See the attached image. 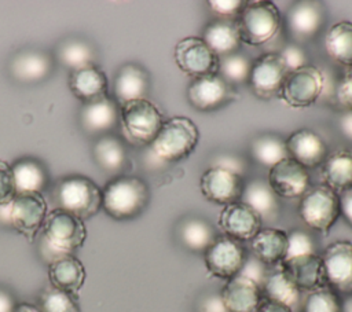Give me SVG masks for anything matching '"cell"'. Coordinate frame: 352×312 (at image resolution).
Returning a JSON list of instances; mask_svg holds the SVG:
<instances>
[{
  "instance_id": "53",
  "label": "cell",
  "mask_w": 352,
  "mask_h": 312,
  "mask_svg": "<svg viewBox=\"0 0 352 312\" xmlns=\"http://www.w3.org/2000/svg\"><path fill=\"white\" fill-rule=\"evenodd\" d=\"M14 312H40L37 305H33L30 302H21L16 305Z\"/></svg>"
},
{
  "instance_id": "18",
  "label": "cell",
  "mask_w": 352,
  "mask_h": 312,
  "mask_svg": "<svg viewBox=\"0 0 352 312\" xmlns=\"http://www.w3.org/2000/svg\"><path fill=\"white\" fill-rule=\"evenodd\" d=\"M324 23V7L319 1H294L286 12L290 36L297 41L314 38Z\"/></svg>"
},
{
  "instance_id": "37",
  "label": "cell",
  "mask_w": 352,
  "mask_h": 312,
  "mask_svg": "<svg viewBox=\"0 0 352 312\" xmlns=\"http://www.w3.org/2000/svg\"><path fill=\"white\" fill-rule=\"evenodd\" d=\"M250 155L257 164L268 169L289 157L285 139L275 133H263L254 137L250 143Z\"/></svg>"
},
{
  "instance_id": "26",
  "label": "cell",
  "mask_w": 352,
  "mask_h": 312,
  "mask_svg": "<svg viewBox=\"0 0 352 312\" xmlns=\"http://www.w3.org/2000/svg\"><path fill=\"white\" fill-rule=\"evenodd\" d=\"M250 250L267 267L280 264L287 254V232L279 228H261L250 241Z\"/></svg>"
},
{
  "instance_id": "5",
  "label": "cell",
  "mask_w": 352,
  "mask_h": 312,
  "mask_svg": "<svg viewBox=\"0 0 352 312\" xmlns=\"http://www.w3.org/2000/svg\"><path fill=\"white\" fill-rule=\"evenodd\" d=\"M120 121L125 137L136 146L151 144L164 124L160 109L148 99H136L120 106Z\"/></svg>"
},
{
  "instance_id": "48",
  "label": "cell",
  "mask_w": 352,
  "mask_h": 312,
  "mask_svg": "<svg viewBox=\"0 0 352 312\" xmlns=\"http://www.w3.org/2000/svg\"><path fill=\"white\" fill-rule=\"evenodd\" d=\"M195 312H228L220 293H205L197 302Z\"/></svg>"
},
{
  "instance_id": "52",
  "label": "cell",
  "mask_w": 352,
  "mask_h": 312,
  "mask_svg": "<svg viewBox=\"0 0 352 312\" xmlns=\"http://www.w3.org/2000/svg\"><path fill=\"white\" fill-rule=\"evenodd\" d=\"M338 125L342 135L352 142V111H345L344 114H341L338 120Z\"/></svg>"
},
{
  "instance_id": "33",
  "label": "cell",
  "mask_w": 352,
  "mask_h": 312,
  "mask_svg": "<svg viewBox=\"0 0 352 312\" xmlns=\"http://www.w3.org/2000/svg\"><path fill=\"white\" fill-rule=\"evenodd\" d=\"M12 175L16 194H43L48 187V170L45 165L36 158H21L12 165Z\"/></svg>"
},
{
  "instance_id": "51",
  "label": "cell",
  "mask_w": 352,
  "mask_h": 312,
  "mask_svg": "<svg viewBox=\"0 0 352 312\" xmlns=\"http://www.w3.org/2000/svg\"><path fill=\"white\" fill-rule=\"evenodd\" d=\"M16 301L12 293L4 287H0V312H14Z\"/></svg>"
},
{
  "instance_id": "19",
  "label": "cell",
  "mask_w": 352,
  "mask_h": 312,
  "mask_svg": "<svg viewBox=\"0 0 352 312\" xmlns=\"http://www.w3.org/2000/svg\"><path fill=\"white\" fill-rule=\"evenodd\" d=\"M285 143L289 157L307 169L322 165L329 155L326 142L309 128H300L292 132L285 139Z\"/></svg>"
},
{
  "instance_id": "47",
  "label": "cell",
  "mask_w": 352,
  "mask_h": 312,
  "mask_svg": "<svg viewBox=\"0 0 352 312\" xmlns=\"http://www.w3.org/2000/svg\"><path fill=\"white\" fill-rule=\"evenodd\" d=\"M336 98L346 111H352V67H346L341 81L337 85Z\"/></svg>"
},
{
  "instance_id": "7",
  "label": "cell",
  "mask_w": 352,
  "mask_h": 312,
  "mask_svg": "<svg viewBox=\"0 0 352 312\" xmlns=\"http://www.w3.org/2000/svg\"><path fill=\"white\" fill-rule=\"evenodd\" d=\"M298 214L311 230L327 235L340 217L338 192L323 183L309 187L300 198Z\"/></svg>"
},
{
  "instance_id": "38",
  "label": "cell",
  "mask_w": 352,
  "mask_h": 312,
  "mask_svg": "<svg viewBox=\"0 0 352 312\" xmlns=\"http://www.w3.org/2000/svg\"><path fill=\"white\" fill-rule=\"evenodd\" d=\"M37 308L40 312H81L77 294L59 290L54 286L41 290Z\"/></svg>"
},
{
  "instance_id": "45",
  "label": "cell",
  "mask_w": 352,
  "mask_h": 312,
  "mask_svg": "<svg viewBox=\"0 0 352 312\" xmlns=\"http://www.w3.org/2000/svg\"><path fill=\"white\" fill-rule=\"evenodd\" d=\"M268 268L270 267H267L264 263H261L257 257H254L253 254H248L245 264L238 275L252 279L254 283H257L261 287L264 283V279L267 276Z\"/></svg>"
},
{
  "instance_id": "17",
  "label": "cell",
  "mask_w": 352,
  "mask_h": 312,
  "mask_svg": "<svg viewBox=\"0 0 352 312\" xmlns=\"http://www.w3.org/2000/svg\"><path fill=\"white\" fill-rule=\"evenodd\" d=\"M261 224L260 214L242 201L224 205L217 219L223 234L239 242L250 241L261 230Z\"/></svg>"
},
{
  "instance_id": "34",
  "label": "cell",
  "mask_w": 352,
  "mask_h": 312,
  "mask_svg": "<svg viewBox=\"0 0 352 312\" xmlns=\"http://www.w3.org/2000/svg\"><path fill=\"white\" fill-rule=\"evenodd\" d=\"M92 154L98 166L107 173H117L122 170L128 161L124 142L113 135L99 136L94 144Z\"/></svg>"
},
{
  "instance_id": "31",
  "label": "cell",
  "mask_w": 352,
  "mask_h": 312,
  "mask_svg": "<svg viewBox=\"0 0 352 312\" xmlns=\"http://www.w3.org/2000/svg\"><path fill=\"white\" fill-rule=\"evenodd\" d=\"M323 184L336 192L352 188V148H338L320 165Z\"/></svg>"
},
{
  "instance_id": "35",
  "label": "cell",
  "mask_w": 352,
  "mask_h": 312,
  "mask_svg": "<svg viewBox=\"0 0 352 312\" xmlns=\"http://www.w3.org/2000/svg\"><path fill=\"white\" fill-rule=\"evenodd\" d=\"M323 47L333 60L352 67V22L340 21L331 25L324 34Z\"/></svg>"
},
{
  "instance_id": "41",
  "label": "cell",
  "mask_w": 352,
  "mask_h": 312,
  "mask_svg": "<svg viewBox=\"0 0 352 312\" xmlns=\"http://www.w3.org/2000/svg\"><path fill=\"white\" fill-rule=\"evenodd\" d=\"M305 254H316V243L314 238L302 230H292L290 232H287L286 258H293Z\"/></svg>"
},
{
  "instance_id": "12",
  "label": "cell",
  "mask_w": 352,
  "mask_h": 312,
  "mask_svg": "<svg viewBox=\"0 0 352 312\" xmlns=\"http://www.w3.org/2000/svg\"><path fill=\"white\" fill-rule=\"evenodd\" d=\"M327 287L338 296H352V242L336 241L320 254Z\"/></svg>"
},
{
  "instance_id": "25",
  "label": "cell",
  "mask_w": 352,
  "mask_h": 312,
  "mask_svg": "<svg viewBox=\"0 0 352 312\" xmlns=\"http://www.w3.org/2000/svg\"><path fill=\"white\" fill-rule=\"evenodd\" d=\"M85 268L73 254H62L50 261L48 278L51 286L77 294L85 282Z\"/></svg>"
},
{
  "instance_id": "44",
  "label": "cell",
  "mask_w": 352,
  "mask_h": 312,
  "mask_svg": "<svg viewBox=\"0 0 352 312\" xmlns=\"http://www.w3.org/2000/svg\"><path fill=\"white\" fill-rule=\"evenodd\" d=\"M279 55L282 56L286 67L289 69V71H293V70H297L302 66H307L308 63V55L305 52V49L296 44V43H290L287 45H285L282 48V51L279 52Z\"/></svg>"
},
{
  "instance_id": "11",
  "label": "cell",
  "mask_w": 352,
  "mask_h": 312,
  "mask_svg": "<svg viewBox=\"0 0 352 312\" xmlns=\"http://www.w3.org/2000/svg\"><path fill=\"white\" fill-rule=\"evenodd\" d=\"M287 74L279 52H265L253 60L248 84L257 98L267 100L279 96Z\"/></svg>"
},
{
  "instance_id": "40",
  "label": "cell",
  "mask_w": 352,
  "mask_h": 312,
  "mask_svg": "<svg viewBox=\"0 0 352 312\" xmlns=\"http://www.w3.org/2000/svg\"><path fill=\"white\" fill-rule=\"evenodd\" d=\"M301 312H341V298L330 287L309 291L302 301Z\"/></svg>"
},
{
  "instance_id": "22",
  "label": "cell",
  "mask_w": 352,
  "mask_h": 312,
  "mask_svg": "<svg viewBox=\"0 0 352 312\" xmlns=\"http://www.w3.org/2000/svg\"><path fill=\"white\" fill-rule=\"evenodd\" d=\"M120 121V104L109 95L85 103L80 111L81 128L88 135H109V132L116 128Z\"/></svg>"
},
{
  "instance_id": "28",
  "label": "cell",
  "mask_w": 352,
  "mask_h": 312,
  "mask_svg": "<svg viewBox=\"0 0 352 312\" xmlns=\"http://www.w3.org/2000/svg\"><path fill=\"white\" fill-rule=\"evenodd\" d=\"M217 236L212 223L199 216H186L176 225V238L188 252L202 253Z\"/></svg>"
},
{
  "instance_id": "1",
  "label": "cell",
  "mask_w": 352,
  "mask_h": 312,
  "mask_svg": "<svg viewBox=\"0 0 352 312\" xmlns=\"http://www.w3.org/2000/svg\"><path fill=\"white\" fill-rule=\"evenodd\" d=\"M150 202V188L138 176L121 175L102 190V209L116 220H131L143 213Z\"/></svg>"
},
{
  "instance_id": "50",
  "label": "cell",
  "mask_w": 352,
  "mask_h": 312,
  "mask_svg": "<svg viewBox=\"0 0 352 312\" xmlns=\"http://www.w3.org/2000/svg\"><path fill=\"white\" fill-rule=\"evenodd\" d=\"M256 312H293V309L280 302H276V301L263 297Z\"/></svg>"
},
{
  "instance_id": "27",
  "label": "cell",
  "mask_w": 352,
  "mask_h": 312,
  "mask_svg": "<svg viewBox=\"0 0 352 312\" xmlns=\"http://www.w3.org/2000/svg\"><path fill=\"white\" fill-rule=\"evenodd\" d=\"M202 40L219 58L238 52L242 40L236 19L214 18L204 27Z\"/></svg>"
},
{
  "instance_id": "3",
  "label": "cell",
  "mask_w": 352,
  "mask_h": 312,
  "mask_svg": "<svg viewBox=\"0 0 352 312\" xmlns=\"http://www.w3.org/2000/svg\"><path fill=\"white\" fill-rule=\"evenodd\" d=\"M54 199L63 209L82 221L94 217L102 209V190L89 177L70 175L56 181Z\"/></svg>"
},
{
  "instance_id": "16",
  "label": "cell",
  "mask_w": 352,
  "mask_h": 312,
  "mask_svg": "<svg viewBox=\"0 0 352 312\" xmlns=\"http://www.w3.org/2000/svg\"><path fill=\"white\" fill-rule=\"evenodd\" d=\"M243 187L242 176L219 166H209L199 177L202 195L216 205L224 206L241 201Z\"/></svg>"
},
{
  "instance_id": "6",
  "label": "cell",
  "mask_w": 352,
  "mask_h": 312,
  "mask_svg": "<svg viewBox=\"0 0 352 312\" xmlns=\"http://www.w3.org/2000/svg\"><path fill=\"white\" fill-rule=\"evenodd\" d=\"M41 231L44 243L56 256L72 254L84 245L87 238L84 221L59 208L47 213Z\"/></svg>"
},
{
  "instance_id": "13",
  "label": "cell",
  "mask_w": 352,
  "mask_h": 312,
  "mask_svg": "<svg viewBox=\"0 0 352 312\" xmlns=\"http://www.w3.org/2000/svg\"><path fill=\"white\" fill-rule=\"evenodd\" d=\"M235 87L219 73L192 78L187 88L188 103L198 111H214L232 102L236 96Z\"/></svg>"
},
{
  "instance_id": "9",
  "label": "cell",
  "mask_w": 352,
  "mask_h": 312,
  "mask_svg": "<svg viewBox=\"0 0 352 312\" xmlns=\"http://www.w3.org/2000/svg\"><path fill=\"white\" fill-rule=\"evenodd\" d=\"M324 87V76L316 66L307 65L289 71L279 96L294 109L309 107L320 96Z\"/></svg>"
},
{
  "instance_id": "46",
  "label": "cell",
  "mask_w": 352,
  "mask_h": 312,
  "mask_svg": "<svg viewBox=\"0 0 352 312\" xmlns=\"http://www.w3.org/2000/svg\"><path fill=\"white\" fill-rule=\"evenodd\" d=\"M210 166H219L231 170L239 176H243L246 170V161L241 155L235 154H217L214 155Z\"/></svg>"
},
{
  "instance_id": "54",
  "label": "cell",
  "mask_w": 352,
  "mask_h": 312,
  "mask_svg": "<svg viewBox=\"0 0 352 312\" xmlns=\"http://www.w3.org/2000/svg\"><path fill=\"white\" fill-rule=\"evenodd\" d=\"M341 312H352V296H348L341 301Z\"/></svg>"
},
{
  "instance_id": "4",
  "label": "cell",
  "mask_w": 352,
  "mask_h": 312,
  "mask_svg": "<svg viewBox=\"0 0 352 312\" xmlns=\"http://www.w3.org/2000/svg\"><path fill=\"white\" fill-rule=\"evenodd\" d=\"M282 23L280 12L272 1H245L236 18L242 43L249 45H263L272 40Z\"/></svg>"
},
{
  "instance_id": "2",
  "label": "cell",
  "mask_w": 352,
  "mask_h": 312,
  "mask_svg": "<svg viewBox=\"0 0 352 312\" xmlns=\"http://www.w3.org/2000/svg\"><path fill=\"white\" fill-rule=\"evenodd\" d=\"M199 142L197 124L186 115H173L164 121L153 140L154 155L164 162H179L194 153Z\"/></svg>"
},
{
  "instance_id": "15",
  "label": "cell",
  "mask_w": 352,
  "mask_h": 312,
  "mask_svg": "<svg viewBox=\"0 0 352 312\" xmlns=\"http://www.w3.org/2000/svg\"><path fill=\"white\" fill-rule=\"evenodd\" d=\"M267 181L278 198H301L311 187V176L301 164L287 157L270 168Z\"/></svg>"
},
{
  "instance_id": "32",
  "label": "cell",
  "mask_w": 352,
  "mask_h": 312,
  "mask_svg": "<svg viewBox=\"0 0 352 312\" xmlns=\"http://www.w3.org/2000/svg\"><path fill=\"white\" fill-rule=\"evenodd\" d=\"M263 297L280 302L289 308H296L301 301V291L289 278L282 264L268 268L267 276L261 286Z\"/></svg>"
},
{
  "instance_id": "30",
  "label": "cell",
  "mask_w": 352,
  "mask_h": 312,
  "mask_svg": "<svg viewBox=\"0 0 352 312\" xmlns=\"http://www.w3.org/2000/svg\"><path fill=\"white\" fill-rule=\"evenodd\" d=\"M241 201L253 208L263 221L272 223L279 217L280 205L278 195L264 179H253L245 184Z\"/></svg>"
},
{
  "instance_id": "8",
  "label": "cell",
  "mask_w": 352,
  "mask_h": 312,
  "mask_svg": "<svg viewBox=\"0 0 352 312\" xmlns=\"http://www.w3.org/2000/svg\"><path fill=\"white\" fill-rule=\"evenodd\" d=\"M7 221L11 227L33 242L37 232L41 230L47 216V201L43 194H16L14 199L6 205Z\"/></svg>"
},
{
  "instance_id": "24",
  "label": "cell",
  "mask_w": 352,
  "mask_h": 312,
  "mask_svg": "<svg viewBox=\"0 0 352 312\" xmlns=\"http://www.w3.org/2000/svg\"><path fill=\"white\" fill-rule=\"evenodd\" d=\"M114 100L121 106L136 99H146L150 91V76L147 70L135 63L122 65L114 78Z\"/></svg>"
},
{
  "instance_id": "49",
  "label": "cell",
  "mask_w": 352,
  "mask_h": 312,
  "mask_svg": "<svg viewBox=\"0 0 352 312\" xmlns=\"http://www.w3.org/2000/svg\"><path fill=\"white\" fill-rule=\"evenodd\" d=\"M340 197V216L344 217L345 223L352 230V188L338 194Z\"/></svg>"
},
{
  "instance_id": "20",
  "label": "cell",
  "mask_w": 352,
  "mask_h": 312,
  "mask_svg": "<svg viewBox=\"0 0 352 312\" xmlns=\"http://www.w3.org/2000/svg\"><path fill=\"white\" fill-rule=\"evenodd\" d=\"M54 69L52 58L40 49L18 51L8 63L11 77L21 84H37L48 78Z\"/></svg>"
},
{
  "instance_id": "39",
  "label": "cell",
  "mask_w": 352,
  "mask_h": 312,
  "mask_svg": "<svg viewBox=\"0 0 352 312\" xmlns=\"http://www.w3.org/2000/svg\"><path fill=\"white\" fill-rule=\"evenodd\" d=\"M252 60L239 51L227 56L220 58L217 73L231 85L245 84L249 80L252 70Z\"/></svg>"
},
{
  "instance_id": "21",
  "label": "cell",
  "mask_w": 352,
  "mask_h": 312,
  "mask_svg": "<svg viewBox=\"0 0 352 312\" xmlns=\"http://www.w3.org/2000/svg\"><path fill=\"white\" fill-rule=\"evenodd\" d=\"M280 264L301 293H309L322 287H327L323 263L318 253L286 258Z\"/></svg>"
},
{
  "instance_id": "43",
  "label": "cell",
  "mask_w": 352,
  "mask_h": 312,
  "mask_svg": "<svg viewBox=\"0 0 352 312\" xmlns=\"http://www.w3.org/2000/svg\"><path fill=\"white\" fill-rule=\"evenodd\" d=\"M208 5L216 18L236 19L245 5V1H242V0H210V1H208Z\"/></svg>"
},
{
  "instance_id": "14",
  "label": "cell",
  "mask_w": 352,
  "mask_h": 312,
  "mask_svg": "<svg viewBox=\"0 0 352 312\" xmlns=\"http://www.w3.org/2000/svg\"><path fill=\"white\" fill-rule=\"evenodd\" d=\"M177 67L192 78L217 73L220 58L206 45L202 37H184L179 40L173 51Z\"/></svg>"
},
{
  "instance_id": "36",
  "label": "cell",
  "mask_w": 352,
  "mask_h": 312,
  "mask_svg": "<svg viewBox=\"0 0 352 312\" xmlns=\"http://www.w3.org/2000/svg\"><path fill=\"white\" fill-rule=\"evenodd\" d=\"M56 60L70 71H76L95 65V51L85 40L67 38L56 48Z\"/></svg>"
},
{
  "instance_id": "10",
  "label": "cell",
  "mask_w": 352,
  "mask_h": 312,
  "mask_svg": "<svg viewBox=\"0 0 352 312\" xmlns=\"http://www.w3.org/2000/svg\"><path fill=\"white\" fill-rule=\"evenodd\" d=\"M246 256L242 242L220 234L204 252V263L210 275L228 280L239 274Z\"/></svg>"
},
{
  "instance_id": "29",
  "label": "cell",
  "mask_w": 352,
  "mask_h": 312,
  "mask_svg": "<svg viewBox=\"0 0 352 312\" xmlns=\"http://www.w3.org/2000/svg\"><path fill=\"white\" fill-rule=\"evenodd\" d=\"M69 88L84 103H91L107 96V77L96 65L72 71Z\"/></svg>"
},
{
  "instance_id": "23",
  "label": "cell",
  "mask_w": 352,
  "mask_h": 312,
  "mask_svg": "<svg viewBox=\"0 0 352 312\" xmlns=\"http://www.w3.org/2000/svg\"><path fill=\"white\" fill-rule=\"evenodd\" d=\"M220 296L228 312H256L263 298L261 287L242 275L226 280Z\"/></svg>"
},
{
  "instance_id": "42",
  "label": "cell",
  "mask_w": 352,
  "mask_h": 312,
  "mask_svg": "<svg viewBox=\"0 0 352 312\" xmlns=\"http://www.w3.org/2000/svg\"><path fill=\"white\" fill-rule=\"evenodd\" d=\"M16 195L12 168L0 159V206L8 205Z\"/></svg>"
}]
</instances>
